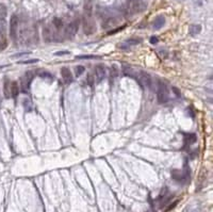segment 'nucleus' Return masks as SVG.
Masks as SVG:
<instances>
[{
	"label": "nucleus",
	"mask_w": 213,
	"mask_h": 212,
	"mask_svg": "<svg viewBox=\"0 0 213 212\" xmlns=\"http://www.w3.org/2000/svg\"><path fill=\"white\" fill-rule=\"evenodd\" d=\"M8 15V9L6 4L0 3V20H4Z\"/></svg>",
	"instance_id": "aec40b11"
},
{
	"label": "nucleus",
	"mask_w": 213,
	"mask_h": 212,
	"mask_svg": "<svg viewBox=\"0 0 213 212\" xmlns=\"http://www.w3.org/2000/svg\"><path fill=\"white\" fill-rule=\"evenodd\" d=\"M147 9V2L145 0H128L127 2V11L128 14H136L142 13Z\"/></svg>",
	"instance_id": "f257e3e1"
},
{
	"label": "nucleus",
	"mask_w": 213,
	"mask_h": 212,
	"mask_svg": "<svg viewBox=\"0 0 213 212\" xmlns=\"http://www.w3.org/2000/svg\"><path fill=\"white\" fill-rule=\"evenodd\" d=\"M61 75H62V78L64 80V82L66 84H69V83L72 82V74L70 73V70L68 68H66V67H62L61 68Z\"/></svg>",
	"instance_id": "9d476101"
},
{
	"label": "nucleus",
	"mask_w": 213,
	"mask_h": 212,
	"mask_svg": "<svg viewBox=\"0 0 213 212\" xmlns=\"http://www.w3.org/2000/svg\"><path fill=\"white\" fill-rule=\"evenodd\" d=\"M3 94L6 98H10L11 97V82L8 78L4 79L3 82Z\"/></svg>",
	"instance_id": "2eb2a0df"
},
{
	"label": "nucleus",
	"mask_w": 213,
	"mask_h": 212,
	"mask_svg": "<svg viewBox=\"0 0 213 212\" xmlns=\"http://www.w3.org/2000/svg\"><path fill=\"white\" fill-rule=\"evenodd\" d=\"M95 80L96 82H100L105 79V67L103 64H97L95 65Z\"/></svg>",
	"instance_id": "6e6552de"
},
{
	"label": "nucleus",
	"mask_w": 213,
	"mask_h": 212,
	"mask_svg": "<svg viewBox=\"0 0 213 212\" xmlns=\"http://www.w3.org/2000/svg\"><path fill=\"white\" fill-rule=\"evenodd\" d=\"M99 56H76V59H98Z\"/></svg>",
	"instance_id": "bb28decb"
},
{
	"label": "nucleus",
	"mask_w": 213,
	"mask_h": 212,
	"mask_svg": "<svg viewBox=\"0 0 213 212\" xmlns=\"http://www.w3.org/2000/svg\"><path fill=\"white\" fill-rule=\"evenodd\" d=\"M200 31H201V26L200 25H191L190 28H189V33L192 36H195L197 34H199Z\"/></svg>",
	"instance_id": "dca6fc26"
},
{
	"label": "nucleus",
	"mask_w": 213,
	"mask_h": 212,
	"mask_svg": "<svg viewBox=\"0 0 213 212\" xmlns=\"http://www.w3.org/2000/svg\"><path fill=\"white\" fill-rule=\"evenodd\" d=\"M86 82L89 84L90 86H93L94 85V83H95V77L93 74H88V77H86Z\"/></svg>",
	"instance_id": "b1692460"
},
{
	"label": "nucleus",
	"mask_w": 213,
	"mask_h": 212,
	"mask_svg": "<svg viewBox=\"0 0 213 212\" xmlns=\"http://www.w3.org/2000/svg\"><path fill=\"white\" fill-rule=\"evenodd\" d=\"M172 177H173L175 180H177V181H180V180L185 178V176L182 175L181 171H178V169H174V171L172 172Z\"/></svg>",
	"instance_id": "f3484780"
},
{
	"label": "nucleus",
	"mask_w": 213,
	"mask_h": 212,
	"mask_svg": "<svg viewBox=\"0 0 213 212\" xmlns=\"http://www.w3.org/2000/svg\"><path fill=\"white\" fill-rule=\"evenodd\" d=\"M85 16H93V0H84V14Z\"/></svg>",
	"instance_id": "ddd939ff"
},
{
	"label": "nucleus",
	"mask_w": 213,
	"mask_h": 212,
	"mask_svg": "<svg viewBox=\"0 0 213 212\" xmlns=\"http://www.w3.org/2000/svg\"><path fill=\"white\" fill-rule=\"evenodd\" d=\"M7 47H8L7 37H1V40H0V50H4Z\"/></svg>",
	"instance_id": "393cba45"
},
{
	"label": "nucleus",
	"mask_w": 213,
	"mask_h": 212,
	"mask_svg": "<svg viewBox=\"0 0 213 212\" xmlns=\"http://www.w3.org/2000/svg\"><path fill=\"white\" fill-rule=\"evenodd\" d=\"M125 28V26H123V27H118V28H116V29H114V30H111V31H109L108 32V34L109 35H112V34H115V33H117L118 31H121V30H123Z\"/></svg>",
	"instance_id": "c85d7f7f"
},
{
	"label": "nucleus",
	"mask_w": 213,
	"mask_h": 212,
	"mask_svg": "<svg viewBox=\"0 0 213 212\" xmlns=\"http://www.w3.org/2000/svg\"><path fill=\"white\" fill-rule=\"evenodd\" d=\"M172 91H173V92H174L175 93V95H176V96H180L181 95V93H180V91H179V89H177V87H175V86H173V87H172Z\"/></svg>",
	"instance_id": "2f4dec72"
},
{
	"label": "nucleus",
	"mask_w": 213,
	"mask_h": 212,
	"mask_svg": "<svg viewBox=\"0 0 213 212\" xmlns=\"http://www.w3.org/2000/svg\"><path fill=\"white\" fill-rule=\"evenodd\" d=\"M196 136H195V134H193V133H192V134H187V136H185V138H184V144H185V145H187V144H189V145H191V144H194V143L196 142Z\"/></svg>",
	"instance_id": "a211bd4d"
},
{
	"label": "nucleus",
	"mask_w": 213,
	"mask_h": 212,
	"mask_svg": "<svg viewBox=\"0 0 213 212\" xmlns=\"http://www.w3.org/2000/svg\"><path fill=\"white\" fill-rule=\"evenodd\" d=\"M149 42H150V44H152V45H156V44H158L159 40H158L157 36H151L150 40H149Z\"/></svg>",
	"instance_id": "c756f323"
},
{
	"label": "nucleus",
	"mask_w": 213,
	"mask_h": 212,
	"mask_svg": "<svg viewBox=\"0 0 213 212\" xmlns=\"http://www.w3.org/2000/svg\"><path fill=\"white\" fill-rule=\"evenodd\" d=\"M39 76L43 79H49V80H53V76L50 73L46 72V70H43L41 73H39Z\"/></svg>",
	"instance_id": "412c9836"
},
{
	"label": "nucleus",
	"mask_w": 213,
	"mask_h": 212,
	"mask_svg": "<svg viewBox=\"0 0 213 212\" xmlns=\"http://www.w3.org/2000/svg\"><path fill=\"white\" fill-rule=\"evenodd\" d=\"M43 40L46 43H50L52 41V32L49 27H44L43 28Z\"/></svg>",
	"instance_id": "9b49d317"
},
{
	"label": "nucleus",
	"mask_w": 213,
	"mask_h": 212,
	"mask_svg": "<svg viewBox=\"0 0 213 212\" xmlns=\"http://www.w3.org/2000/svg\"><path fill=\"white\" fill-rule=\"evenodd\" d=\"M84 72H85V67L82 66V65H78V66L75 67V74L77 77H80Z\"/></svg>",
	"instance_id": "5701e85b"
},
{
	"label": "nucleus",
	"mask_w": 213,
	"mask_h": 212,
	"mask_svg": "<svg viewBox=\"0 0 213 212\" xmlns=\"http://www.w3.org/2000/svg\"><path fill=\"white\" fill-rule=\"evenodd\" d=\"M142 42L141 39H139V37H130V39H128L127 41H126V45H128V46H134V45H138V44H140Z\"/></svg>",
	"instance_id": "6ab92c4d"
},
{
	"label": "nucleus",
	"mask_w": 213,
	"mask_h": 212,
	"mask_svg": "<svg viewBox=\"0 0 213 212\" xmlns=\"http://www.w3.org/2000/svg\"><path fill=\"white\" fill-rule=\"evenodd\" d=\"M157 97H158V101L160 103H165L168 101V99H170V92H168V89H167L166 84H165L163 81H161V80H158Z\"/></svg>",
	"instance_id": "f03ea898"
},
{
	"label": "nucleus",
	"mask_w": 213,
	"mask_h": 212,
	"mask_svg": "<svg viewBox=\"0 0 213 212\" xmlns=\"http://www.w3.org/2000/svg\"><path fill=\"white\" fill-rule=\"evenodd\" d=\"M139 79V82L141 83V84H144L146 87L150 89H154V82H152V78L150 77V75L146 72H141L140 73V77L138 78Z\"/></svg>",
	"instance_id": "423d86ee"
},
{
	"label": "nucleus",
	"mask_w": 213,
	"mask_h": 212,
	"mask_svg": "<svg viewBox=\"0 0 213 212\" xmlns=\"http://www.w3.org/2000/svg\"><path fill=\"white\" fill-rule=\"evenodd\" d=\"M119 48H121V49L126 50V49H129V46L126 45V44H123V45H119Z\"/></svg>",
	"instance_id": "72a5a7b5"
},
{
	"label": "nucleus",
	"mask_w": 213,
	"mask_h": 212,
	"mask_svg": "<svg viewBox=\"0 0 213 212\" xmlns=\"http://www.w3.org/2000/svg\"><path fill=\"white\" fill-rule=\"evenodd\" d=\"M82 27H83V31H84V33L86 35H91V34L96 32V23L93 16H85V15H83Z\"/></svg>",
	"instance_id": "7ed1b4c3"
},
{
	"label": "nucleus",
	"mask_w": 213,
	"mask_h": 212,
	"mask_svg": "<svg viewBox=\"0 0 213 212\" xmlns=\"http://www.w3.org/2000/svg\"><path fill=\"white\" fill-rule=\"evenodd\" d=\"M164 23H165V17L160 15V16L154 18V23H152V27H154V30H159L164 26Z\"/></svg>",
	"instance_id": "f8f14e48"
},
{
	"label": "nucleus",
	"mask_w": 213,
	"mask_h": 212,
	"mask_svg": "<svg viewBox=\"0 0 213 212\" xmlns=\"http://www.w3.org/2000/svg\"><path fill=\"white\" fill-rule=\"evenodd\" d=\"M79 28V21L78 20H74L70 23L67 25V27L65 28V35L67 39H72L75 36L76 33L78 32Z\"/></svg>",
	"instance_id": "0eeeda50"
},
{
	"label": "nucleus",
	"mask_w": 213,
	"mask_h": 212,
	"mask_svg": "<svg viewBox=\"0 0 213 212\" xmlns=\"http://www.w3.org/2000/svg\"><path fill=\"white\" fill-rule=\"evenodd\" d=\"M17 30H18V16L13 14L10 18V36L13 41H16Z\"/></svg>",
	"instance_id": "39448f33"
},
{
	"label": "nucleus",
	"mask_w": 213,
	"mask_h": 212,
	"mask_svg": "<svg viewBox=\"0 0 213 212\" xmlns=\"http://www.w3.org/2000/svg\"><path fill=\"white\" fill-rule=\"evenodd\" d=\"M118 75V70L117 67H116V65H112L111 67V76L112 77H116Z\"/></svg>",
	"instance_id": "a878e982"
},
{
	"label": "nucleus",
	"mask_w": 213,
	"mask_h": 212,
	"mask_svg": "<svg viewBox=\"0 0 213 212\" xmlns=\"http://www.w3.org/2000/svg\"><path fill=\"white\" fill-rule=\"evenodd\" d=\"M64 54H69V51L64 50V51H58V52L54 53V56H64Z\"/></svg>",
	"instance_id": "473e14b6"
},
{
	"label": "nucleus",
	"mask_w": 213,
	"mask_h": 212,
	"mask_svg": "<svg viewBox=\"0 0 213 212\" xmlns=\"http://www.w3.org/2000/svg\"><path fill=\"white\" fill-rule=\"evenodd\" d=\"M33 78H34V73L31 72V70L27 72V73L20 78L19 89H21V92H23V93H27V92L29 91L31 82L33 81Z\"/></svg>",
	"instance_id": "20e7f679"
},
{
	"label": "nucleus",
	"mask_w": 213,
	"mask_h": 212,
	"mask_svg": "<svg viewBox=\"0 0 213 212\" xmlns=\"http://www.w3.org/2000/svg\"><path fill=\"white\" fill-rule=\"evenodd\" d=\"M52 23H53V26L56 27L57 29H61L63 27V21L61 18H59V17H54L52 20Z\"/></svg>",
	"instance_id": "4be33fe9"
},
{
	"label": "nucleus",
	"mask_w": 213,
	"mask_h": 212,
	"mask_svg": "<svg viewBox=\"0 0 213 212\" xmlns=\"http://www.w3.org/2000/svg\"><path fill=\"white\" fill-rule=\"evenodd\" d=\"M177 204H178V200H176V202H173V204H170V207H168V208L166 209V210H165V211H170V210H172V209H174L175 207H176V206H177Z\"/></svg>",
	"instance_id": "7c9ffc66"
},
{
	"label": "nucleus",
	"mask_w": 213,
	"mask_h": 212,
	"mask_svg": "<svg viewBox=\"0 0 213 212\" xmlns=\"http://www.w3.org/2000/svg\"><path fill=\"white\" fill-rule=\"evenodd\" d=\"M118 23H119V19H118L117 17L111 16V17H109V18H107V19L102 23V28H105V29H108V28H114Z\"/></svg>",
	"instance_id": "1a4fd4ad"
},
{
	"label": "nucleus",
	"mask_w": 213,
	"mask_h": 212,
	"mask_svg": "<svg viewBox=\"0 0 213 212\" xmlns=\"http://www.w3.org/2000/svg\"><path fill=\"white\" fill-rule=\"evenodd\" d=\"M19 85H18V83L16 81H13V82H11V97H13V98H16L18 96V94H19Z\"/></svg>",
	"instance_id": "4468645a"
},
{
	"label": "nucleus",
	"mask_w": 213,
	"mask_h": 212,
	"mask_svg": "<svg viewBox=\"0 0 213 212\" xmlns=\"http://www.w3.org/2000/svg\"><path fill=\"white\" fill-rule=\"evenodd\" d=\"M39 62V59H31V60H27V61H20V64H30V63H36Z\"/></svg>",
	"instance_id": "cd10ccee"
}]
</instances>
